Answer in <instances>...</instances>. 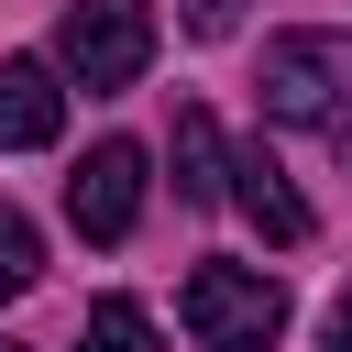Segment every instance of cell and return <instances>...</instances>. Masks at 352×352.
<instances>
[{
	"label": "cell",
	"instance_id": "6da1fadb",
	"mask_svg": "<svg viewBox=\"0 0 352 352\" xmlns=\"http://www.w3.org/2000/svg\"><path fill=\"white\" fill-rule=\"evenodd\" d=\"M264 121H308V132H330V154H352V33H275Z\"/></svg>",
	"mask_w": 352,
	"mask_h": 352
},
{
	"label": "cell",
	"instance_id": "7a4b0ae2",
	"mask_svg": "<svg viewBox=\"0 0 352 352\" xmlns=\"http://www.w3.org/2000/svg\"><path fill=\"white\" fill-rule=\"evenodd\" d=\"M176 319H187L198 352H275V330H286V286H275L264 264H198V275L176 286Z\"/></svg>",
	"mask_w": 352,
	"mask_h": 352
},
{
	"label": "cell",
	"instance_id": "3957f363",
	"mask_svg": "<svg viewBox=\"0 0 352 352\" xmlns=\"http://www.w3.org/2000/svg\"><path fill=\"white\" fill-rule=\"evenodd\" d=\"M55 66H66L77 88H132V77L154 66V0H66Z\"/></svg>",
	"mask_w": 352,
	"mask_h": 352
},
{
	"label": "cell",
	"instance_id": "277c9868",
	"mask_svg": "<svg viewBox=\"0 0 352 352\" xmlns=\"http://www.w3.org/2000/svg\"><path fill=\"white\" fill-rule=\"evenodd\" d=\"M66 220H77L88 242H121V231L143 220V143H88L77 176H66Z\"/></svg>",
	"mask_w": 352,
	"mask_h": 352
},
{
	"label": "cell",
	"instance_id": "5b68a950",
	"mask_svg": "<svg viewBox=\"0 0 352 352\" xmlns=\"http://www.w3.org/2000/svg\"><path fill=\"white\" fill-rule=\"evenodd\" d=\"M231 209H242L275 253H297V242H308V198L286 187V165H275L264 143H242V154H231Z\"/></svg>",
	"mask_w": 352,
	"mask_h": 352
},
{
	"label": "cell",
	"instance_id": "8992f818",
	"mask_svg": "<svg viewBox=\"0 0 352 352\" xmlns=\"http://www.w3.org/2000/svg\"><path fill=\"white\" fill-rule=\"evenodd\" d=\"M55 132H66V88H55V66H44V55H0V143L33 154V143H55Z\"/></svg>",
	"mask_w": 352,
	"mask_h": 352
},
{
	"label": "cell",
	"instance_id": "52a82bcc",
	"mask_svg": "<svg viewBox=\"0 0 352 352\" xmlns=\"http://www.w3.org/2000/svg\"><path fill=\"white\" fill-rule=\"evenodd\" d=\"M165 154H176V198H187V209H220V198H231V143H220V121H209L198 99L176 110V143H165Z\"/></svg>",
	"mask_w": 352,
	"mask_h": 352
},
{
	"label": "cell",
	"instance_id": "ba28073f",
	"mask_svg": "<svg viewBox=\"0 0 352 352\" xmlns=\"http://www.w3.org/2000/svg\"><path fill=\"white\" fill-rule=\"evenodd\" d=\"M77 352H165V330H154V308H143V297H99V308H88V330H77Z\"/></svg>",
	"mask_w": 352,
	"mask_h": 352
},
{
	"label": "cell",
	"instance_id": "9c48e42d",
	"mask_svg": "<svg viewBox=\"0 0 352 352\" xmlns=\"http://www.w3.org/2000/svg\"><path fill=\"white\" fill-rule=\"evenodd\" d=\"M33 275H44V242H33V220L0 198V297H22Z\"/></svg>",
	"mask_w": 352,
	"mask_h": 352
},
{
	"label": "cell",
	"instance_id": "30bf717a",
	"mask_svg": "<svg viewBox=\"0 0 352 352\" xmlns=\"http://www.w3.org/2000/svg\"><path fill=\"white\" fill-rule=\"evenodd\" d=\"M231 22H242V0H187V33H209V44H220Z\"/></svg>",
	"mask_w": 352,
	"mask_h": 352
},
{
	"label": "cell",
	"instance_id": "8fae6325",
	"mask_svg": "<svg viewBox=\"0 0 352 352\" xmlns=\"http://www.w3.org/2000/svg\"><path fill=\"white\" fill-rule=\"evenodd\" d=\"M330 352H352V286H341V308H330Z\"/></svg>",
	"mask_w": 352,
	"mask_h": 352
},
{
	"label": "cell",
	"instance_id": "7c38bea8",
	"mask_svg": "<svg viewBox=\"0 0 352 352\" xmlns=\"http://www.w3.org/2000/svg\"><path fill=\"white\" fill-rule=\"evenodd\" d=\"M0 352H22V341H0Z\"/></svg>",
	"mask_w": 352,
	"mask_h": 352
}]
</instances>
